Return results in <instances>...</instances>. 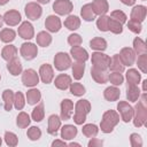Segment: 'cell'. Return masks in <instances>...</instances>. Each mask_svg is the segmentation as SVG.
<instances>
[{
    "mask_svg": "<svg viewBox=\"0 0 147 147\" xmlns=\"http://www.w3.org/2000/svg\"><path fill=\"white\" fill-rule=\"evenodd\" d=\"M119 122V115L117 111L110 109L103 113L102 115V121L100 123V129L103 133H110L113 132L114 127L118 124Z\"/></svg>",
    "mask_w": 147,
    "mask_h": 147,
    "instance_id": "cell-1",
    "label": "cell"
},
{
    "mask_svg": "<svg viewBox=\"0 0 147 147\" xmlns=\"http://www.w3.org/2000/svg\"><path fill=\"white\" fill-rule=\"evenodd\" d=\"M91 111V103L88 100H78L75 105V115L74 122L77 125H83L86 121V115Z\"/></svg>",
    "mask_w": 147,
    "mask_h": 147,
    "instance_id": "cell-2",
    "label": "cell"
},
{
    "mask_svg": "<svg viewBox=\"0 0 147 147\" xmlns=\"http://www.w3.org/2000/svg\"><path fill=\"white\" fill-rule=\"evenodd\" d=\"M133 124L136 127H141L147 122V105H145L141 101H138V103L133 108Z\"/></svg>",
    "mask_w": 147,
    "mask_h": 147,
    "instance_id": "cell-3",
    "label": "cell"
},
{
    "mask_svg": "<svg viewBox=\"0 0 147 147\" xmlns=\"http://www.w3.org/2000/svg\"><path fill=\"white\" fill-rule=\"evenodd\" d=\"M92 64L93 67L100 69V70H107L109 68V63H110V56H108L107 54H103L102 52H94L92 53Z\"/></svg>",
    "mask_w": 147,
    "mask_h": 147,
    "instance_id": "cell-4",
    "label": "cell"
},
{
    "mask_svg": "<svg viewBox=\"0 0 147 147\" xmlns=\"http://www.w3.org/2000/svg\"><path fill=\"white\" fill-rule=\"evenodd\" d=\"M54 65L59 71H64L71 67V57L64 52H59L54 56Z\"/></svg>",
    "mask_w": 147,
    "mask_h": 147,
    "instance_id": "cell-5",
    "label": "cell"
},
{
    "mask_svg": "<svg viewBox=\"0 0 147 147\" xmlns=\"http://www.w3.org/2000/svg\"><path fill=\"white\" fill-rule=\"evenodd\" d=\"M22 83L26 87H33L39 83V75L33 69H26L22 74Z\"/></svg>",
    "mask_w": 147,
    "mask_h": 147,
    "instance_id": "cell-6",
    "label": "cell"
},
{
    "mask_svg": "<svg viewBox=\"0 0 147 147\" xmlns=\"http://www.w3.org/2000/svg\"><path fill=\"white\" fill-rule=\"evenodd\" d=\"M74 5L70 0H55L53 3V10L57 15H68L72 11Z\"/></svg>",
    "mask_w": 147,
    "mask_h": 147,
    "instance_id": "cell-7",
    "label": "cell"
},
{
    "mask_svg": "<svg viewBox=\"0 0 147 147\" xmlns=\"http://www.w3.org/2000/svg\"><path fill=\"white\" fill-rule=\"evenodd\" d=\"M24 11H25V15L29 20L37 21L42 14V8L37 2H29V3L25 5Z\"/></svg>",
    "mask_w": 147,
    "mask_h": 147,
    "instance_id": "cell-8",
    "label": "cell"
},
{
    "mask_svg": "<svg viewBox=\"0 0 147 147\" xmlns=\"http://www.w3.org/2000/svg\"><path fill=\"white\" fill-rule=\"evenodd\" d=\"M117 110L121 115V118L123 122L129 123L133 117V107L129 105L126 101H119L117 105Z\"/></svg>",
    "mask_w": 147,
    "mask_h": 147,
    "instance_id": "cell-9",
    "label": "cell"
},
{
    "mask_svg": "<svg viewBox=\"0 0 147 147\" xmlns=\"http://www.w3.org/2000/svg\"><path fill=\"white\" fill-rule=\"evenodd\" d=\"M118 56H119V60H121V62L123 63L124 67L125 65L126 67H131V65H133V63L136 61V53L130 47L122 48L119 54H118Z\"/></svg>",
    "mask_w": 147,
    "mask_h": 147,
    "instance_id": "cell-10",
    "label": "cell"
},
{
    "mask_svg": "<svg viewBox=\"0 0 147 147\" xmlns=\"http://www.w3.org/2000/svg\"><path fill=\"white\" fill-rule=\"evenodd\" d=\"M20 52H21V55L25 60L30 61V60H33L37 56V54H38V47L33 42H24V44H22Z\"/></svg>",
    "mask_w": 147,
    "mask_h": 147,
    "instance_id": "cell-11",
    "label": "cell"
},
{
    "mask_svg": "<svg viewBox=\"0 0 147 147\" xmlns=\"http://www.w3.org/2000/svg\"><path fill=\"white\" fill-rule=\"evenodd\" d=\"M18 34H20V37L23 38V39H26V40L32 39V38L34 37V29H33V25H32L30 22H28V21L23 22V23L18 26Z\"/></svg>",
    "mask_w": 147,
    "mask_h": 147,
    "instance_id": "cell-12",
    "label": "cell"
},
{
    "mask_svg": "<svg viewBox=\"0 0 147 147\" xmlns=\"http://www.w3.org/2000/svg\"><path fill=\"white\" fill-rule=\"evenodd\" d=\"M39 76H40V79H41L42 83L49 84L54 78V71H53L52 65L48 64V63L42 64L39 69Z\"/></svg>",
    "mask_w": 147,
    "mask_h": 147,
    "instance_id": "cell-13",
    "label": "cell"
},
{
    "mask_svg": "<svg viewBox=\"0 0 147 147\" xmlns=\"http://www.w3.org/2000/svg\"><path fill=\"white\" fill-rule=\"evenodd\" d=\"M2 18H3V22H5L7 25H9V26H15V25H17V24L21 22V20H22L20 11L14 10V9L6 11L5 15L2 16Z\"/></svg>",
    "mask_w": 147,
    "mask_h": 147,
    "instance_id": "cell-14",
    "label": "cell"
},
{
    "mask_svg": "<svg viewBox=\"0 0 147 147\" xmlns=\"http://www.w3.org/2000/svg\"><path fill=\"white\" fill-rule=\"evenodd\" d=\"M61 119H70L74 113V102L70 99H64L61 101Z\"/></svg>",
    "mask_w": 147,
    "mask_h": 147,
    "instance_id": "cell-15",
    "label": "cell"
},
{
    "mask_svg": "<svg viewBox=\"0 0 147 147\" xmlns=\"http://www.w3.org/2000/svg\"><path fill=\"white\" fill-rule=\"evenodd\" d=\"M45 26L49 32H53V33L59 32L61 29V21L57 16L49 15V16H47V18L45 21Z\"/></svg>",
    "mask_w": 147,
    "mask_h": 147,
    "instance_id": "cell-16",
    "label": "cell"
},
{
    "mask_svg": "<svg viewBox=\"0 0 147 147\" xmlns=\"http://www.w3.org/2000/svg\"><path fill=\"white\" fill-rule=\"evenodd\" d=\"M70 55L77 61V62H85L88 60V53L85 48L80 46H75L71 47L70 49Z\"/></svg>",
    "mask_w": 147,
    "mask_h": 147,
    "instance_id": "cell-17",
    "label": "cell"
},
{
    "mask_svg": "<svg viewBox=\"0 0 147 147\" xmlns=\"http://www.w3.org/2000/svg\"><path fill=\"white\" fill-rule=\"evenodd\" d=\"M92 9L94 11L95 15H105L108 10H109V5L107 0H93V2L91 3Z\"/></svg>",
    "mask_w": 147,
    "mask_h": 147,
    "instance_id": "cell-18",
    "label": "cell"
},
{
    "mask_svg": "<svg viewBox=\"0 0 147 147\" xmlns=\"http://www.w3.org/2000/svg\"><path fill=\"white\" fill-rule=\"evenodd\" d=\"M71 84V77L69 75H65V74H61L59 75L55 80H54V85L56 88L61 90V91H65Z\"/></svg>",
    "mask_w": 147,
    "mask_h": 147,
    "instance_id": "cell-19",
    "label": "cell"
},
{
    "mask_svg": "<svg viewBox=\"0 0 147 147\" xmlns=\"http://www.w3.org/2000/svg\"><path fill=\"white\" fill-rule=\"evenodd\" d=\"M146 13H147V8L142 5L136 6L133 7V9L131 10V20L137 21V22H144L146 18Z\"/></svg>",
    "mask_w": 147,
    "mask_h": 147,
    "instance_id": "cell-20",
    "label": "cell"
},
{
    "mask_svg": "<svg viewBox=\"0 0 147 147\" xmlns=\"http://www.w3.org/2000/svg\"><path fill=\"white\" fill-rule=\"evenodd\" d=\"M61 127V118L57 115H51L48 117V129L47 132L52 136H56L59 129Z\"/></svg>",
    "mask_w": 147,
    "mask_h": 147,
    "instance_id": "cell-21",
    "label": "cell"
},
{
    "mask_svg": "<svg viewBox=\"0 0 147 147\" xmlns=\"http://www.w3.org/2000/svg\"><path fill=\"white\" fill-rule=\"evenodd\" d=\"M77 127L70 124L63 125L61 129V138L63 140H71L77 136Z\"/></svg>",
    "mask_w": 147,
    "mask_h": 147,
    "instance_id": "cell-22",
    "label": "cell"
},
{
    "mask_svg": "<svg viewBox=\"0 0 147 147\" xmlns=\"http://www.w3.org/2000/svg\"><path fill=\"white\" fill-rule=\"evenodd\" d=\"M91 76L98 84H105L108 80V75L105 70H100L95 67L91 68Z\"/></svg>",
    "mask_w": 147,
    "mask_h": 147,
    "instance_id": "cell-23",
    "label": "cell"
},
{
    "mask_svg": "<svg viewBox=\"0 0 147 147\" xmlns=\"http://www.w3.org/2000/svg\"><path fill=\"white\" fill-rule=\"evenodd\" d=\"M7 69H8V71L10 72V75H13V76H18L20 74H22V70H23L22 63H21V61H20L17 57H15V59L8 61V63H7Z\"/></svg>",
    "mask_w": 147,
    "mask_h": 147,
    "instance_id": "cell-24",
    "label": "cell"
},
{
    "mask_svg": "<svg viewBox=\"0 0 147 147\" xmlns=\"http://www.w3.org/2000/svg\"><path fill=\"white\" fill-rule=\"evenodd\" d=\"M119 95H121V91L119 88H117L116 86H109L107 87L105 91H103V96L107 101H117L119 99Z\"/></svg>",
    "mask_w": 147,
    "mask_h": 147,
    "instance_id": "cell-25",
    "label": "cell"
},
{
    "mask_svg": "<svg viewBox=\"0 0 147 147\" xmlns=\"http://www.w3.org/2000/svg\"><path fill=\"white\" fill-rule=\"evenodd\" d=\"M126 80L127 85H138L139 82L141 80V75L137 69H129L126 71Z\"/></svg>",
    "mask_w": 147,
    "mask_h": 147,
    "instance_id": "cell-26",
    "label": "cell"
},
{
    "mask_svg": "<svg viewBox=\"0 0 147 147\" xmlns=\"http://www.w3.org/2000/svg\"><path fill=\"white\" fill-rule=\"evenodd\" d=\"M1 57L6 61H10V60L17 57V48L13 45L5 46L1 51Z\"/></svg>",
    "mask_w": 147,
    "mask_h": 147,
    "instance_id": "cell-27",
    "label": "cell"
},
{
    "mask_svg": "<svg viewBox=\"0 0 147 147\" xmlns=\"http://www.w3.org/2000/svg\"><path fill=\"white\" fill-rule=\"evenodd\" d=\"M2 99H3V108L5 110L9 111L11 110L14 106V93L11 90H5L2 92Z\"/></svg>",
    "mask_w": 147,
    "mask_h": 147,
    "instance_id": "cell-28",
    "label": "cell"
},
{
    "mask_svg": "<svg viewBox=\"0 0 147 147\" xmlns=\"http://www.w3.org/2000/svg\"><path fill=\"white\" fill-rule=\"evenodd\" d=\"M80 15H82V18H83L84 21H86V22H92V21H94L95 14H94V11H93V9H92L91 3H86V5H84V6L82 7V9H80Z\"/></svg>",
    "mask_w": 147,
    "mask_h": 147,
    "instance_id": "cell-29",
    "label": "cell"
},
{
    "mask_svg": "<svg viewBox=\"0 0 147 147\" xmlns=\"http://www.w3.org/2000/svg\"><path fill=\"white\" fill-rule=\"evenodd\" d=\"M113 72H123L124 71V65L119 60L118 54L113 55V57H110V63H109V68Z\"/></svg>",
    "mask_w": 147,
    "mask_h": 147,
    "instance_id": "cell-30",
    "label": "cell"
},
{
    "mask_svg": "<svg viewBox=\"0 0 147 147\" xmlns=\"http://www.w3.org/2000/svg\"><path fill=\"white\" fill-rule=\"evenodd\" d=\"M41 99V93L39 90L37 88H31L26 92V101L29 105L33 106V105H37Z\"/></svg>",
    "mask_w": 147,
    "mask_h": 147,
    "instance_id": "cell-31",
    "label": "cell"
},
{
    "mask_svg": "<svg viewBox=\"0 0 147 147\" xmlns=\"http://www.w3.org/2000/svg\"><path fill=\"white\" fill-rule=\"evenodd\" d=\"M64 26L71 31L77 30L80 26V18L76 15H69L64 21Z\"/></svg>",
    "mask_w": 147,
    "mask_h": 147,
    "instance_id": "cell-32",
    "label": "cell"
},
{
    "mask_svg": "<svg viewBox=\"0 0 147 147\" xmlns=\"http://www.w3.org/2000/svg\"><path fill=\"white\" fill-rule=\"evenodd\" d=\"M36 39H37V44L41 47H47L52 42V36L46 31H40L37 34Z\"/></svg>",
    "mask_w": 147,
    "mask_h": 147,
    "instance_id": "cell-33",
    "label": "cell"
},
{
    "mask_svg": "<svg viewBox=\"0 0 147 147\" xmlns=\"http://www.w3.org/2000/svg\"><path fill=\"white\" fill-rule=\"evenodd\" d=\"M126 98L131 102H136L140 98V90L137 85H127L126 88Z\"/></svg>",
    "mask_w": 147,
    "mask_h": 147,
    "instance_id": "cell-34",
    "label": "cell"
},
{
    "mask_svg": "<svg viewBox=\"0 0 147 147\" xmlns=\"http://www.w3.org/2000/svg\"><path fill=\"white\" fill-rule=\"evenodd\" d=\"M90 47L94 51H98V52H102L107 48V41L103 39V38H100V37H96V38H93L91 41H90Z\"/></svg>",
    "mask_w": 147,
    "mask_h": 147,
    "instance_id": "cell-35",
    "label": "cell"
},
{
    "mask_svg": "<svg viewBox=\"0 0 147 147\" xmlns=\"http://www.w3.org/2000/svg\"><path fill=\"white\" fill-rule=\"evenodd\" d=\"M72 67V76L75 79L79 80L83 78L84 76V71H85V64L84 62H75L74 64H71Z\"/></svg>",
    "mask_w": 147,
    "mask_h": 147,
    "instance_id": "cell-36",
    "label": "cell"
},
{
    "mask_svg": "<svg viewBox=\"0 0 147 147\" xmlns=\"http://www.w3.org/2000/svg\"><path fill=\"white\" fill-rule=\"evenodd\" d=\"M44 116H45V109H44V103L40 102L39 105H37L33 110H32V114H31V117L34 122H41L44 119Z\"/></svg>",
    "mask_w": 147,
    "mask_h": 147,
    "instance_id": "cell-37",
    "label": "cell"
},
{
    "mask_svg": "<svg viewBox=\"0 0 147 147\" xmlns=\"http://www.w3.org/2000/svg\"><path fill=\"white\" fill-rule=\"evenodd\" d=\"M133 51L136 54L140 55V54H145L147 53V47H146V44L142 39H140L139 37H136L134 40H133Z\"/></svg>",
    "mask_w": 147,
    "mask_h": 147,
    "instance_id": "cell-38",
    "label": "cell"
},
{
    "mask_svg": "<svg viewBox=\"0 0 147 147\" xmlns=\"http://www.w3.org/2000/svg\"><path fill=\"white\" fill-rule=\"evenodd\" d=\"M30 122H31L30 116H29L26 113L21 111V113L17 115L16 124H17V126H18L20 129H25V127H28V126L30 125Z\"/></svg>",
    "mask_w": 147,
    "mask_h": 147,
    "instance_id": "cell-39",
    "label": "cell"
},
{
    "mask_svg": "<svg viewBox=\"0 0 147 147\" xmlns=\"http://www.w3.org/2000/svg\"><path fill=\"white\" fill-rule=\"evenodd\" d=\"M82 132L87 138H94V137H96V134L99 132V129H98V126L95 124L91 123V124H85L83 126V129H82Z\"/></svg>",
    "mask_w": 147,
    "mask_h": 147,
    "instance_id": "cell-40",
    "label": "cell"
},
{
    "mask_svg": "<svg viewBox=\"0 0 147 147\" xmlns=\"http://www.w3.org/2000/svg\"><path fill=\"white\" fill-rule=\"evenodd\" d=\"M108 31H110V32H113L115 34H119V33L123 32V24L119 23L118 21L109 17V21H108Z\"/></svg>",
    "mask_w": 147,
    "mask_h": 147,
    "instance_id": "cell-41",
    "label": "cell"
},
{
    "mask_svg": "<svg viewBox=\"0 0 147 147\" xmlns=\"http://www.w3.org/2000/svg\"><path fill=\"white\" fill-rule=\"evenodd\" d=\"M16 37V32L11 29H3L1 30L0 32V40L8 44V42H11Z\"/></svg>",
    "mask_w": 147,
    "mask_h": 147,
    "instance_id": "cell-42",
    "label": "cell"
},
{
    "mask_svg": "<svg viewBox=\"0 0 147 147\" xmlns=\"http://www.w3.org/2000/svg\"><path fill=\"white\" fill-rule=\"evenodd\" d=\"M69 88H70V93L72 95H76V96H82L86 92L85 87L80 83H71L70 86H69Z\"/></svg>",
    "mask_w": 147,
    "mask_h": 147,
    "instance_id": "cell-43",
    "label": "cell"
},
{
    "mask_svg": "<svg viewBox=\"0 0 147 147\" xmlns=\"http://www.w3.org/2000/svg\"><path fill=\"white\" fill-rule=\"evenodd\" d=\"M25 106V99L22 92H16L14 94V107L17 110H22Z\"/></svg>",
    "mask_w": 147,
    "mask_h": 147,
    "instance_id": "cell-44",
    "label": "cell"
},
{
    "mask_svg": "<svg viewBox=\"0 0 147 147\" xmlns=\"http://www.w3.org/2000/svg\"><path fill=\"white\" fill-rule=\"evenodd\" d=\"M108 80L114 85V86H118L122 85L124 82V77L121 72H111L108 75Z\"/></svg>",
    "mask_w": 147,
    "mask_h": 147,
    "instance_id": "cell-45",
    "label": "cell"
},
{
    "mask_svg": "<svg viewBox=\"0 0 147 147\" xmlns=\"http://www.w3.org/2000/svg\"><path fill=\"white\" fill-rule=\"evenodd\" d=\"M108 21H109V16H107L106 14L105 15H100V17L98 18L96 21V26L100 31L102 32H106L108 31Z\"/></svg>",
    "mask_w": 147,
    "mask_h": 147,
    "instance_id": "cell-46",
    "label": "cell"
},
{
    "mask_svg": "<svg viewBox=\"0 0 147 147\" xmlns=\"http://www.w3.org/2000/svg\"><path fill=\"white\" fill-rule=\"evenodd\" d=\"M26 136H28V138H29L30 140L36 141V140L40 139V137H41V130H40L38 126H31V127L28 130Z\"/></svg>",
    "mask_w": 147,
    "mask_h": 147,
    "instance_id": "cell-47",
    "label": "cell"
},
{
    "mask_svg": "<svg viewBox=\"0 0 147 147\" xmlns=\"http://www.w3.org/2000/svg\"><path fill=\"white\" fill-rule=\"evenodd\" d=\"M5 141H6V144H7L8 146L15 147V146L18 144V138H17V136H16L14 132L7 131V132H5Z\"/></svg>",
    "mask_w": 147,
    "mask_h": 147,
    "instance_id": "cell-48",
    "label": "cell"
},
{
    "mask_svg": "<svg viewBox=\"0 0 147 147\" xmlns=\"http://www.w3.org/2000/svg\"><path fill=\"white\" fill-rule=\"evenodd\" d=\"M137 64H138V68H139L144 74L147 72V53L139 55V57H138V60H137Z\"/></svg>",
    "mask_w": 147,
    "mask_h": 147,
    "instance_id": "cell-49",
    "label": "cell"
},
{
    "mask_svg": "<svg viewBox=\"0 0 147 147\" xmlns=\"http://www.w3.org/2000/svg\"><path fill=\"white\" fill-rule=\"evenodd\" d=\"M127 28H129V30H130L131 32L137 33V34L140 33L141 30H142L141 23H140V22H137V21H133V20H130V21L127 22Z\"/></svg>",
    "mask_w": 147,
    "mask_h": 147,
    "instance_id": "cell-50",
    "label": "cell"
},
{
    "mask_svg": "<svg viewBox=\"0 0 147 147\" xmlns=\"http://www.w3.org/2000/svg\"><path fill=\"white\" fill-rule=\"evenodd\" d=\"M110 17L111 18H114V20H116V21H118L119 23H122V24H124L125 22H126V15L122 11V10H114V11H111V14H110Z\"/></svg>",
    "mask_w": 147,
    "mask_h": 147,
    "instance_id": "cell-51",
    "label": "cell"
},
{
    "mask_svg": "<svg viewBox=\"0 0 147 147\" xmlns=\"http://www.w3.org/2000/svg\"><path fill=\"white\" fill-rule=\"evenodd\" d=\"M82 41H83L82 37H80L79 34H77V33H71V34L68 37V44H69L70 46H72V47H75V46H80Z\"/></svg>",
    "mask_w": 147,
    "mask_h": 147,
    "instance_id": "cell-52",
    "label": "cell"
},
{
    "mask_svg": "<svg viewBox=\"0 0 147 147\" xmlns=\"http://www.w3.org/2000/svg\"><path fill=\"white\" fill-rule=\"evenodd\" d=\"M130 144L132 147H141L142 146V139L140 134L138 133H132L130 136Z\"/></svg>",
    "mask_w": 147,
    "mask_h": 147,
    "instance_id": "cell-53",
    "label": "cell"
},
{
    "mask_svg": "<svg viewBox=\"0 0 147 147\" xmlns=\"http://www.w3.org/2000/svg\"><path fill=\"white\" fill-rule=\"evenodd\" d=\"M103 145V141L102 140H100V139H98V138H91V140L88 141V144H87V146L88 147H101Z\"/></svg>",
    "mask_w": 147,
    "mask_h": 147,
    "instance_id": "cell-54",
    "label": "cell"
},
{
    "mask_svg": "<svg viewBox=\"0 0 147 147\" xmlns=\"http://www.w3.org/2000/svg\"><path fill=\"white\" fill-rule=\"evenodd\" d=\"M52 146L53 147H55V146H67V142H65V140H54L53 142H52Z\"/></svg>",
    "mask_w": 147,
    "mask_h": 147,
    "instance_id": "cell-55",
    "label": "cell"
},
{
    "mask_svg": "<svg viewBox=\"0 0 147 147\" xmlns=\"http://www.w3.org/2000/svg\"><path fill=\"white\" fill-rule=\"evenodd\" d=\"M121 2L124 3V5H126V6H133L134 2H136V0H121Z\"/></svg>",
    "mask_w": 147,
    "mask_h": 147,
    "instance_id": "cell-56",
    "label": "cell"
},
{
    "mask_svg": "<svg viewBox=\"0 0 147 147\" xmlns=\"http://www.w3.org/2000/svg\"><path fill=\"white\" fill-rule=\"evenodd\" d=\"M142 91L144 92H147V79H145L142 82Z\"/></svg>",
    "mask_w": 147,
    "mask_h": 147,
    "instance_id": "cell-57",
    "label": "cell"
},
{
    "mask_svg": "<svg viewBox=\"0 0 147 147\" xmlns=\"http://www.w3.org/2000/svg\"><path fill=\"white\" fill-rule=\"evenodd\" d=\"M37 2L42 3V5H46V3H48V2H49V0H37Z\"/></svg>",
    "mask_w": 147,
    "mask_h": 147,
    "instance_id": "cell-58",
    "label": "cell"
},
{
    "mask_svg": "<svg viewBox=\"0 0 147 147\" xmlns=\"http://www.w3.org/2000/svg\"><path fill=\"white\" fill-rule=\"evenodd\" d=\"M69 146H78V147H80V144H78V142H70Z\"/></svg>",
    "mask_w": 147,
    "mask_h": 147,
    "instance_id": "cell-59",
    "label": "cell"
},
{
    "mask_svg": "<svg viewBox=\"0 0 147 147\" xmlns=\"http://www.w3.org/2000/svg\"><path fill=\"white\" fill-rule=\"evenodd\" d=\"M8 1H9V0H0V6H3V5H6Z\"/></svg>",
    "mask_w": 147,
    "mask_h": 147,
    "instance_id": "cell-60",
    "label": "cell"
},
{
    "mask_svg": "<svg viewBox=\"0 0 147 147\" xmlns=\"http://www.w3.org/2000/svg\"><path fill=\"white\" fill-rule=\"evenodd\" d=\"M2 24H3V18H2V16L0 15V28H2Z\"/></svg>",
    "mask_w": 147,
    "mask_h": 147,
    "instance_id": "cell-61",
    "label": "cell"
},
{
    "mask_svg": "<svg viewBox=\"0 0 147 147\" xmlns=\"http://www.w3.org/2000/svg\"><path fill=\"white\" fill-rule=\"evenodd\" d=\"M1 144H2V139L0 138V146H1Z\"/></svg>",
    "mask_w": 147,
    "mask_h": 147,
    "instance_id": "cell-62",
    "label": "cell"
},
{
    "mask_svg": "<svg viewBox=\"0 0 147 147\" xmlns=\"http://www.w3.org/2000/svg\"><path fill=\"white\" fill-rule=\"evenodd\" d=\"M142 1H146V0H142Z\"/></svg>",
    "mask_w": 147,
    "mask_h": 147,
    "instance_id": "cell-63",
    "label": "cell"
},
{
    "mask_svg": "<svg viewBox=\"0 0 147 147\" xmlns=\"http://www.w3.org/2000/svg\"><path fill=\"white\" fill-rule=\"evenodd\" d=\"M0 79H1V76H0Z\"/></svg>",
    "mask_w": 147,
    "mask_h": 147,
    "instance_id": "cell-64",
    "label": "cell"
}]
</instances>
